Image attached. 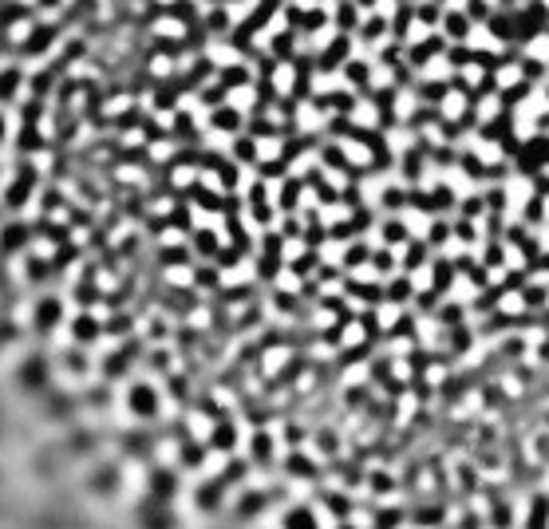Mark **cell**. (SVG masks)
Instances as JSON below:
<instances>
[{
	"label": "cell",
	"instance_id": "cell-4",
	"mask_svg": "<svg viewBox=\"0 0 549 529\" xmlns=\"http://www.w3.org/2000/svg\"><path fill=\"white\" fill-rule=\"evenodd\" d=\"M32 4V12L40 16V20H52V16H60L64 8H68V0H28Z\"/></svg>",
	"mask_w": 549,
	"mask_h": 529
},
{
	"label": "cell",
	"instance_id": "cell-1",
	"mask_svg": "<svg viewBox=\"0 0 549 529\" xmlns=\"http://www.w3.org/2000/svg\"><path fill=\"white\" fill-rule=\"evenodd\" d=\"M28 79H32V68H24L20 60L16 64H0V107L20 103L28 95Z\"/></svg>",
	"mask_w": 549,
	"mask_h": 529
},
{
	"label": "cell",
	"instance_id": "cell-3",
	"mask_svg": "<svg viewBox=\"0 0 549 529\" xmlns=\"http://www.w3.org/2000/svg\"><path fill=\"white\" fill-rule=\"evenodd\" d=\"M285 529H320V522H316V514L309 506H297V510L285 514Z\"/></svg>",
	"mask_w": 549,
	"mask_h": 529
},
{
	"label": "cell",
	"instance_id": "cell-5",
	"mask_svg": "<svg viewBox=\"0 0 549 529\" xmlns=\"http://www.w3.org/2000/svg\"><path fill=\"white\" fill-rule=\"evenodd\" d=\"M12 123H16V119L8 115V107H0V147L12 139Z\"/></svg>",
	"mask_w": 549,
	"mask_h": 529
},
{
	"label": "cell",
	"instance_id": "cell-2",
	"mask_svg": "<svg viewBox=\"0 0 549 529\" xmlns=\"http://www.w3.org/2000/svg\"><path fill=\"white\" fill-rule=\"evenodd\" d=\"M131 411L143 415V419L158 415V391L151 383H135V387H131Z\"/></svg>",
	"mask_w": 549,
	"mask_h": 529
}]
</instances>
